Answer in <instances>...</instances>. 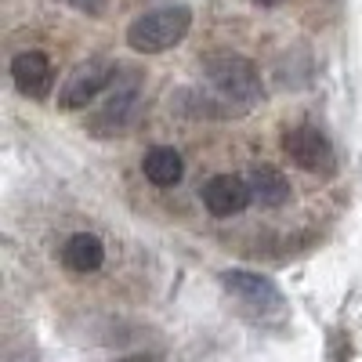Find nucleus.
Instances as JSON below:
<instances>
[{
    "label": "nucleus",
    "instance_id": "1",
    "mask_svg": "<svg viewBox=\"0 0 362 362\" xmlns=\"http://www.w3.org/2000/svg\"><path fill=\"white\" fill-rule=\"evenodd\" d=\"M189 25H192V11L185 4H160L127 25V44L141 54H160L185 40Z\"/></svg>",
    "mask_w": 362,
    "mask_h": 362
},
{
    "label": "nucleus",
    "instance_id": "2",
    "mask_svg": "<svg viewBox=\"0 0 362 362\" xmlns=\"http://www.w3.org/2000/svg\"><path fill=\"white\" fill-rule=\"evenodd\" d=\"M225 293H232L239 300V308L254 319H272V315H286V297L279 293V286L257 276V272H243V268H232L221 276Z\"/></svg>",
    "mask_w": 362,
    "mask_h": 362
},
{
    "label": "nucleus",
    "instance_id": "3",
    "mask_svg": "<svg viewBox=\"0 0 362 362\" xmlns=\"http://www.w3.org/2000/svg\"><path fill=\"white\" fill-rule=\"evenodd\" d=\"M210 87L218 90L221 98L235 102V105H254L261 98V76L254 69V62H247V58L239 54H218L210 58V62L203 66Z\"/></svg>",
    "mask_w": 362,
    "mask_h": 362
},
{
    "label": "nucleus",
    "instance_id": "4",
    "mask_svg": "<svg viewBox=\"0 0 362 362\" xmlns=\"http://www.w3.org/2000/svg\"><path fill=\"white\" fill-rule=\"evenodd\" d=\"M286 156L293 167H300L305 174H322L329 177L337 167V156H334V145H329V138L315 127H293L283 141Z\"/></svg>",
    "mask_w": 362,
    "mask_h": 362
},
{
    "label": "nucleus",
    "instance_id": "5",
    "mask_svg": "<svg viewBox=\"0 0 362 362\" xmlns=\"http://www.w3.org/2000/svg\"><path fill=\"white\" fill-rule=\"evenodd\" d=\"M109 80H112V69H109L105 62H80V66L62 80V90H58V109H66V112L87 109V105L105 90Z\"/></svg>",
    "mask_w": 362,
    "mask_h": 362
},
{
    "label": "nucleus",
    "instance_id": "6",
    "mask_svg": "<svg viewBox=\"0 0 362 362\" xmlns=\"http://www.w3.org/2000/svg\"><path fill=\"white\" fill-rule=\"evenodd\" d=\"M199 196H203V206H206L214 218L243 214V210L254 203L247 177H239V174H218V177H210Z\"/></svg>",
    "mask_w": 362,
    "mask_h": 362
},
{
    "label": "nucleus",
    "instance_id": "7",
    "mask_svg": "<svg viewBox=\"0 0 362 362\" xmlns=\"http://www.w3.org/2000/svg\"><path fill=\"white\" fill-rule=\"evenodd\" d=\"M11 80L25 98H47V90L54 83L51 58L44 51H22L11 58Z\"/></svg>",
    "mask_w": 362,
    "mask_h": 362
},
{
    "label": "nucleus",
    "instance_id": "8",
    "mask_svg": "<svg viewBox=\"0 0 362 362\" xmlns=\"http://www.w3.org/2000/svg\"><path fill=\"white\" fill-rule=\"evenodd\" d=\"M247 185H250L254 203H261V206H268V210H276V206L290 203V196H293L286 174H283L279 167H268V163L247 170Z\"/></svg>",
    "mask_w": 362,
    "mask_h": 362
},
{
    "label": "nucleus",
    "instance_id": "9",
    "mask_svg": "<svg viewBox=\"0 0 362 362\" xmlns=\"http://www.w3.org/2000/svg\"><path fill=\"white\" fill-rule=\"evenodd\" d=\"M141 170H145V177L153 181L156 189H174L181 181V174H185V160H181L177 148L156 145V148H148V153H145Z\"/></svg>",
    "mask_w": 362,
    "mask_h": 362
},
{
    "label": "nucleus",
    "instance_id": "10",
    "mask_svg": "<svg viewBox=\"0 0 362 362\" xmlns=\"http://www.w3.org/2000/svg\"><path fill=\"white\" fill-rule=\"evenodd\" d=\"M105 261V247H102V239L98 235H90V232H76L66 239V247H62V264L69 272H80V276H87V272H98Z\"/></svg>",
    "mask_w": 362,
    "mask_h": 362
},
{
    "label": "nucleus",
    "instance_id": "11",
    "mask_svg": "<svg viewBox=\"0 0 362 362\" xmlns=\"http://www.w3.org/2000/svg\"><path fill=\"white\" fill-rule=\"evenodd\" d=\"M62 4H69V8H76L83 15H102L105 11V0H62Z\"/></svg>",
    "mask_w": 362,
    "mask_h": 362
},
{
    "label": "nucleus",
    "instance_id": "12",
    "mask_svg": "<svg viewBox=\"0 0 362 362\" xmlns=\"http://www.w3.org/2000/svg\"><path fill=\"white\" fill-rule=\"evenodd\" d=\"M119 362H156L153 355H127V358H119Z\"/></svg>",
    "mask_w": 362,
    "mask_h": 362
},
{
    "label": "nucleus",
    "instance_id": "13",
    "mask_svg": "<svg viewBox=\"0 0 362 362\" xmlns=\"http://www.w3.org/2000/svg\"><path fill=\"white\" fill-rule=\"evenodd\" d=\"M261 8H276V4H283V0H257Z\"/></svg>",
    "mask_w": 362,
    "mask_h": 362
}]
</instances>
